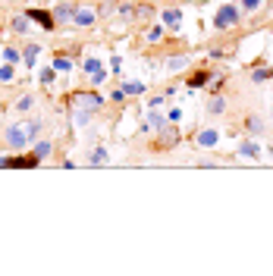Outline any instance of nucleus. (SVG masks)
I'll return each instance as SVG.
<instances>
[{
	"mask_svg": "<svg viewBox=\"0 0 273 276\" xmlns=\"http://www.w3.org/2000/svg\"><path fill=\"white\" fill-rule=\"evenodd\" d=\"M69 104H73V110H79V113H94L104 104V98H101V94H94V91H76Z\"/></svg>",
	"mask_w": 273,
	"mask_h": 276,
	"instance_id": "obj_1",
	"label": "nucleus"
},
{
	"mask_svg": "<svg viewBox=\"0 0 273 276\" xmlns=\"http://www.w3.org/2000/svg\"><path fill=\"white\" fill-rule=\"evenodd\" d=\"M235 22H239V10H235L232 4H223L217 10V16H213V26L217 29H232Z\"/></svg>",
	"mask_w": 273,
	"mask_h": 276,
	"instance_id": "obj_2",
	"label": "nucleus"
},
{
	"mask_svg": "<svg viewBox=\"0 0 273 276\" xmlns=\"http://www.w3.org/2000/svg\"><path fill=\"white\" fill-rule=\"evenodd\" d=\"M7 145H10V148H26V145H29L26 126H10V129H7Z\"/></svg>",
	"mask_w": 273,
	"mask_h": 276,
	"instance_id": "obj_3",
	"label": "nucleus"
},
{
	"mask_svg": "<svg viewBox=\"0 0 273 276\" xmlns=\"http://www.w3.org/2000/svg\"><path fill=\"white\" fill-rule=\"evenodd\" d=\"M85 73L91 76V82H94V85H101V82L107 79V69H104V66H101L94 57H88V60H85Z\"/></svg>",
	"mask_w": 273,
	"mask_h": 276,
	"instance_id": "obj_4",
	"label": "nucleus"
},
{
	"mask_svg": "<svg viewBox=\"0 0 273 276\" xmlns=\"http://www.w3.org/2000/svg\"><path fill=\"white\" fill-rule=\"evenodd\" d=\"M26 16H29V19H35V22H38V26H41L44 32H51V29H57V19H54L51 13H44V10H29Z\"/></svg>",
	"mask_w": 273,
	"mask_h": 276,
	"instance_id": "obj_5",
	"label": "nucleus"
},
{
	"mask_svg": "<svg viewBox=\"0 0 273 276\" xmlns=\"http://www.w3.org/2000/svg\"><path fill=\"white\" fill-rule=\"evenodd\" d=\"M217 141H220V132H217V129H201L198 138H195V145H198V148H213Z\"/></svg>",
	"mask_w": 273,
	"mask_h": 276,
	"instance_id": "obj_6",
	"label": "nucleus"
},
{
	"mask_svg": "<svg viewBox=\"0 0 273 276\" xmlns=\"http://www.w3.org/2000/svg\"><path fill=\"white\" fill-rule=\"evenodd\" d=\"M7 166H13V170H22V166H26L29 170V166H38V157H35V154L32 157H7Z\"/></svg>",
	"mask_w": 273,
	"mask_h": 276,
	"instance_id": "obj_7",
	"label": "nucleus"
},
{
	"mask_svg": "<svg viewBox=\"0 0 273 276\" xmlns=\"http://www.w3.org/2000/svg\"><path fill=\"white\" fill-rule=\"evenodd\" d=\"M73 16H76V10L69 7V4H60V7H57V13H54V19H57V22H69Z\"/></svg>",
	"mask_w": 273,
	"mask_h": 276,
	"instance_id": "obj_8",
	"label": "nucleus"
},
{
	"mask_svg": "<svg viewBox=\"0 0 273 276\" xmlns=\"http://www.w3.org/2000/svg\"><path fill=\"white\" fill-rule=\"evenodd\" d=\"M179 22H182V13H179V10H167V13H163V26L179 29Z\"/></svg>",
	"mask_w": 273,
	"mask_h": 276,
	"instance_id": "obj_9",
	"label": "nucleus"
},
{
	"mask_svg": "<svg viewBox=\"0 0 273 276\" xmlns=\"http://www.w3.org/2000/svg\"><path fill=\"white\" fill-rule=\"evenodd\" d=\"M13 32H19V35L32 32V19H29V16H16V19H13Z\"/></svg>",
	"mask_w": 273,
	"mask_h": 276,
	"instance_id": "obj_10",
	"label": "nucleus"
},
{
	"mask_svg": "<svg viewBox=\"0 0 273 276\" xmlns=\"http://www.w3.org/2000/svg\"><path fill=\"white\" fill-rule=\"evenodd\" d=\"M267 79H273V69H267V66H257L251 73V82H257V85H260V82H267Z\"/></svg>",
	"mask_w": 273,
	"mask_h": 276,
	"instance_id": "obj_11",
	"label": "nucleus"
},
{
	"mask_svg": "<svg viewBox=\"0 0 273 276\" xmlns=\"http://www.w3.org/2000/svg\"><path fill=\"white\" fill-rule=\"evenodd\" d=\"M239 154H242V157H260V151H257L254 141H245V145L239 148Z\"/></svg>",
	"mask_w": 273,
	"mask_h": 276,
	"instance_id": "obj_12",
	"label": "nucleus"
},
{
	"mask_svg": "<svg viewBox=\"0 0 273 276\" xmlns=\"http://www.w3.org/2000/svg\"><path fill=\"white\" fill-rule=\"evenodd\" d=\"M207 79H210V73H195L192 79H188V85H192V88H204Z\"/></svg>",
	"mask_w": 273,
	"mask_h": 276,
	"instance_id": "obj_13",
	"label": "nucleus"
},
{
	"mask_svg": "<svg viewBox=\"0 0 273 276\" xmlns=\"http://www.w3.org/2000/svg\"><path fill=\"white\" fill-rule=\"evenodd\" d=\"M248 132H251V135H260V132H264V123H260V119L257 116H248Z\"/></svg>",
	"mask_w": 273,
	"mask_h": 276,
	"instance_id": "obj_14",
	"label": "nucleus"
},
{
	"mask_svg": "<svg viewBox=\"0 0 273 276\" xmlns=\"http://www.w3.org/2000/svg\"><path fill=\"white\" fill-rule=\"evenodd\" d=\"M73 19H76V26H91V22H94V16L88 13V10H79Z\"/></svg>",
	"mask_w": 273,
	"mask_h": 276,
	"instance_id": "obj_15",
	"label": "nucleus"
},
{
	"mask_svg": "<svg viewBox=\"0 0 273 276\" xmlns=\"http://www.w3.org/2000/svg\"><path fill=\"white\" fill-rule=\"evenodd\" d=\"M173 73H179V69H185L188 66V57H170V63H167Z\"/></svg>",
	"mask_w": 273,
	"mask_h": 276,
	"instance_id": "obj_16",
	"label": "nucleus"
},
{
	"mask_svg": "<svg viewBox=\"0 0 273 276\" xmlns=\"http://www.w3.org/2000/svg\"><path fill=\"white\" fill-rule=\"evenodd\" d=\"M163 123H167V119H163L160 113H151V116H148V129H154V132H160Z\"/></svg>",
	"mask_w": 273,
	"mask_h": 276,
	"instance_id": "obj_17",
	"label": "nucleus"
},
{
	"mask_svg": "<svg viewBox=\"0 0 273 276\" xmlns=\"http://www.w3.org/2000/svg\"><path fill=\"white\" fill-rule=\"evenodd\" d=\"M38 54H41V51H38V44L26 47V63H29V66H35V63H38Z\"/></svg>",
	"mask_w": 273,
	"mask_h": 276,
	"instance_id": "obj_18",
	"label": "nucleus"
},
{
	"mask_svg": "<svg viewBox=\"0 0 273 276\" xmlns=\"http://www.w3.org/2000/svg\"><path fill=\"white\" fill-rule=\"evenodd\" d=\"M54 73H57L54 66H47V69H41V73H38V82H41V85H51V82H54Z\"/></svg>",
	"mask_w": 273,
	"mask_h": 276,
	"instance_id": "obj_19",
	"label": "nucleus"
},
{
	"mask_svg": "<svg viewBox=\"0 0 273 276\" xmlns=\"http://www.w3.org/2000/svg\"><path fill=\"white\" fill-rule=\"evenodd\" d=\"M47 154H51V141H41V145H35V157H38V160H44Z\"/></svg>",
	"mask_w": 273,
	"mask_h": 276,
	"instance_id": "obj_20",
	"label": "nucleus"
},
{
	"mask_svg": "<svg viewBox=\"0 0 273 276\" xmlns=\"http://www.w3.org/2000/svg\"><path fill=\"white\" fill-rule=\"evenodd\" d=\"M207 110H210V113H223V110H226V101H223V98H213V101L207 104Z\"/></svg>",
	"mask_w": 273,
	"mask_h": 276,
	"instance_id": "obj_21",
	"label": "nucleus"
},
{
	"mask_svg": "<svg viewBox=\"0 0 273 276\" xmlns=\"http://www.w3.org/2000/svg\"><path fill=\"white\" fill-rule=\"evenodd\" d=\"M91 163H94V166H98V163H107V151H104V148H94V151H91Z\"/></svg>",
	"mask_w": 273,
	"mask_h": 276,
	"instance_id": "obj_22",
	"label": "nucleus"
},
{
	"mask_svg": "<svg viewBox=\"0 0 273 276\" xmlns=\"http://www.w3.org/2000/svg\"><path fill=\"white\" fill-rule=\"evenodd\" d=\"M141 91H145L141 82H129V85H123V94H141Z\"/></svg>",
	"mask_w": 273,
	"mask_h": 276,
	"instance_id": "obj_23",
	"label": "nucleus"
},
{
	"mask_svg": "<svg viewBox=\"0 0 273 276\" xmlns=\"http://www.w3.org/2000/svg\"><path fill=\"white\" fill-rule=\"evenodd\" d=\"M54 69H60V73H69V69H73V63H69L66 57H60V60L54 63Z\"/></svg>",
	"mask_w": 273,
	"mask_h": 276,
	"instance_id": "obj_24",
	"label": "nucleus"
},
{
	"mask_svg": "<svg viewBox=\"0 0 273 276\" xmlns=\"http://www.w3.org/2000/svg\"><path fill=\"white\" fill-rule=\"evenodd\" d=\"M0 82H13V66H0Z\"/></svg>",
	"mask_w": 273,
	"mask_h": 276,
	"instance_id": "obj_25",
	"label": "nucleus"
},
{
	"mask_svg": "<svg viewBox=\"0 0 273 276\" xmlns=\"http://www.w3.org/2000/svg\"><path fill=\"white\" fill-rule=\"evenodd\" d=\"M257 7H260V0H242V10H245V13H254Z\"/></svg>",
	"mask_w": 273,
	"mask_h": 276,
	"instance_id": "obj_26",
	"label": "nucleus"
},
{
	"mask_svg": "<svg viewBox=\"0 0 273 276\" xmlns=\"http://www.w3.org/2000/svg\"><path fill=\"white\" fill-rule=\"evenodd\" d=\"M29 107H32V98H29V94H22V98L16 101V110H29Z\"/></svg>",
	"mask_w": 273,
	"mask_h": 276,
	"instance_id": "obj_27",
	"label": "nucleus"
},
{
	"mask_svg": "<svg viewBox=\"0 0 273 276\" xmlns=\"http://www.w3.org/2000/svg\"><path fill=\"white\" fill-rule=\"evenodd\" d=\"M4 60H7V63H16V60H19V51H13V47H7V51H4Z\"/></svg>",
	"mask_w": 273,
	"mask_h": 276,
	"instance_id": "obj_28",
	"label": "nucleus"
},
{
	"mask_svg": "<svg viewBox=\"0 0 273 276\" xmlns=\"http://www.w3.org/2000/svg\"><path fill=\"white\" fill-rule=\"evenodd\" d=\"M26 132H29V141H32V138L41 132V123H29V126H26Z\"/></svg>",
	"mask_w": 273,
	"mask_h": 276,
	"instance_id": "obj_29",
	"label": "nucleus"
},
{
	"mask_svg": "<svg viewBox=\"0 0 273 276\" xmlns=\"http://www.w3.org/2000/svg\"><path fill=\"white\" fill-rule=\"evenodd\" d=\"M160 35H163V29H151L148 32V41H160Z\"/></svg>",
	"mask_w": 273,
	"mask_h": 276,
	"instance_id": "obj_30",
	"label": "nucleus"
},
{
	"mask_svg": "<svg viewBox=\"0 0 273 276\" xmlns=\"http://www.w3.org/2000/svg\"><path fill=\"white\" fill-rule=\"evenodd\" d=\"M0 54H4V51H0Z\"/></svg>",
	"mask_w": 273,
	"mask_h": 276,
	"instance_id": "obj_31",
	"label": "nucleus"
}]
</instances>
